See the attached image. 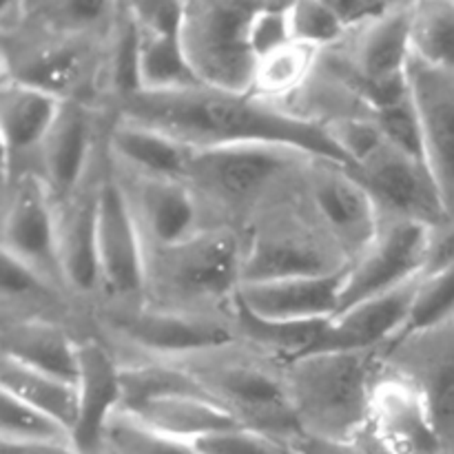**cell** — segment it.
I'll return each instance as SVG.
<instances>
[{"instance_id": "cell-1", "label": "cell", "mask_w": 454, "mask_h": 454, "mask_svg": "<svg viewBox=\"0 0 454 454\" xmlns=\"http://www.w3.org/2000/svg\"><path fill=\"white\" fill-rule=\"evenodd\" d=\"M118 106L120 118L158 129L189 149L278 145L350 168L324 122L288 114L253 93L200 84L176 93H137Z\"/></svg>"}, {"instance_id": "cell-2", "label": "cell", "mask_w": 454, "mask_h": 454, "mask_svg": "<svg viewBox=\"0 0 454 454\" xmlns=\"http://www.w3.org/2000/svg\"><path fill=\"white\" fill-rule=\"evenodd\" d=\"M381 350L309 353L284 364L288 397L304 434L350 442L368 428Z\"/></svg>"}, {"instance_id": "cell-3", "label": "cell", "mask_w": 454, "mask_h": 454, "mask_svg": "<svg viewBox=\"0 0 454 454\" xmlns=\"http://www.w3.org/2000/svg\"><path fill=\"white\" fill-rule=\"evenodd\" d=\"M260 355L262 350H242L233 341L177 364L238 424L288 443L301 430L288 397L284 364L275 366V357Z\"/></svg>"}, {"instance_id": "cell-4", "label": "cell", "mask_w": 454, "mask_h": 454, "mask_svg": "<svg viewBox=\"0 0 454 454\" xmlns=\"http://www.w3.org/2000/svg\"><path fill=\"white\" fill-rule=\"evenodd\" d=\"M244 284V247L231 229H202L173 247L146 248V288L160 309L211 313L233 309Z\"/></svg>"}, {"instance_id": "cell-5", "label": "cell", "mask_w": 454, "mask_h": 454, "mask_svg": "<svg viewBox=\"0 0 454 454\" xmlns=\"http://www.w3.org/2000/svg\"><path fill=\"white\" fill-rule=\"evenodd\" d=\"M260 3L198 0L184 4L182 47L204 87L251 93L257 56L248 40Z\"/></svg>"}, {"instance_id": "cell-6", "label": "cell", "mask_w": 454, "mask_h": 454, "mask_svg": "<svg viewBox=\"0 0 454 454\" xmlns=\"http://www.w3.org/2000/svg\"><path fill=\"white\" fill-rule=\"evenodd\" d=\"M313 155L291 146L239 145L217 149H191L182 180L195 195L226 208H248L273 193L284 177L304 171Z\"/></svg>"}, {"instance_id": "cell-7", "label": "cell", "mask_w": 454, "mask_h": 454, "mask_svg": "<svg viewBox=\"0 0 454 454\" xmlns=\"http://www.w3.org/2000/svg\"><path fill=\"white\" fill-rule=\"evenodd\" d=\"M348 264L310 207L309 213L286 207L270 211L244 247V284L340 273Z\"/></svg>"}, {"instance_id": "cell-8", "label": "cell", "mask_w": 454, "mask_h": 454, "mask_svg": "<svg viewBox=\"0 0 454 454\" xmlns=\"http://www.w3.org/2000/svg\"><path fill=\"white\" fill-rule=\"evenodd\" d=\"M437 229L411 217H384L371 247L348 264L340 310L421 278L433 260Z\"/></svg>"}, {"instance_id": "cell-9", "label": "cell", "mask_w": 454, "mask_h": 454, "mask_svg": "<svg viewBox=\"0 0 454 454\" xmlns=\"http://www.w3.org/2000/svg\"><path fill=\"white\" fill-rule=\"evenodd\" d=\"M105 322L124 344L162 362H182L233 344L238 335L233 324L211 313H186L160 306L111 310Z\"/></svg>"}, {"instance_id": "cell-10", "label": "cell", "mask_w": 454, "mask_h": 454, "mask_svg": "<svg viewBox=\"0 0 454 454\" xmlns=\"http://www.w3.org/2000/svg\"><path fill=\"white\" fill-rule=\"evenodd\" d=\"M309 207L348 262L357 260L381 229V204L350 168L313 160L306 168Z\"/></svg>"}, {"instance_id": "cell-11", "label": "cell", "mask_w": 454, "mask_h": 454, "mask_svg": "<svg viewBox=\"0 0 454 454\" xmlns=\"http://www.w3.org/2000/svg\"><path fill=\"white\" fill-rule=\"evenodd\" d=\"M3 253L56 284H65L58 248V204L38 173L13 177L3 220Z\"/></svg>"}, {"instance_id": "cell-12", "label": "cell", "mask_w": 454, "mask_h": 454, "mask_svg": "<svg viewBox=\"0 0 454 454\" xmlns=\"http://www.w3.org/2000/svg\"><path fill=\"white\" fill-rule=\"evenodd\" d=\"M98 262L102 286L118 297H133L146 288V242L115 176H106L98 207Z\"/></svg>"}, {"instance_id": "cell-13", "label": "cell", "mask_w": 454, "mask_h": 454, "mask_svg": "<svg viewBox=\"0 0 454 454\" xmlns=\"http://www.w3.org/2000/svg\"><path fill=\"white\" fill-rule=\"evenodd\" d=\"M393 372L424 393L443 446H454V317L386 348Z\"/></svg>"}, {"instance_id": "cell-14", "label": "cell", "mask_w": 454, "mask_h": 454, "mask_svg": "<svg viewBox=\"0 0 454 454\" xmlns=\"http://www.w3.org/2000/svg\"><path fill=\"white\" fill-rule=\"evenodd\" d=\"M353 173L371 189L377 202L393 208V215L426 222L437 231L450 226L437 182L428 164L421 160L411 158L386 142Z\"/></svg>"}, {"instance_id": "cell-15", "label": "cell", "mask_w": 454, "mask_h": 454, "mask_svg": "<svg viewBox=\"0 0 454 454\" xmlns=\"http://www.w3.org/2000/svg\"><path fill=\"white\" fill-rule=\"evenodd\" d=\"M368 433L390 454H443V442L424 393L406 377L381 372L372 390Z\"/></svg>"}, {"instance_id": "cell-16", "label": "cell", "mask_w": 454, "mask_h": 454, "mask_svg": "<svg viewBox=\"0 0 454 454\" xmlns=\"http://www.w3.org/2000/svg\"><path fill=\"white\" fill-rule=\"evenodd\" d=\"M421 278L341 310L326 324L322 337L310 353L390 348L406 328Z\"/></svg>"}, {"instance_id": "cell-17", "label": "cell", "mask_w": 454, "mask_h": 454, "mask_svg": "<svg viewBox=\"0 0 454 454\" xmlns=\"http://www.w3.org/2000/svg\"><path fill=\"white\" fill-rule=\"evenodd\" d=\"M346 270L242 284L235 304L270 322H328L337 315Z\"/></svg>"}, {"instance_id": "cell-18", "label": "cell", "mask_w": 454, "mask_h": 454, "mask_svg": "<svg viewBox=\"0 0 454 454\" xmlns=\"http://www.w3.org/2000/svg\"><path fill=\"white\" fill-rule=\"evenodd\" d=\"M411 87L424 129L426 164L454 224V75L411 62Z\"/></svg>"}, {"instance_id": "cell-19", "label": "cell", "mask_w": 454, "mask_h": 454, "mask_svg": "<svg viewBox=\"0 0 454 454\" xmlns=\"http://www.w3.org/2000/svg\"><path fill=\"white\" fill-rule=\"evenodd\" d=\"M105 176L96 164L82 184L58 204V248L65 284L74 291L93 293L102 286L98 262V207Z\"/></svg>"}, {"instance_id": "cell-20", "label": "cell", "mask_w": 454, "mask_h": 454, "mask_svg": "<svg viewBox=\"0 0 454 454\" xmlns=\"http://www.w3.org/2000/svg\"><path fill=\"white\" fill-rule=\"evenodd\" d=\"M127 176L131 180L122 182V186L145 235L146 248L173 247L202 231L198 195L184 180L146 177L136 173Z\"/></svg>"}, {"instance_id": "cell-21", "label": "cell", "mask_w": 454, "mask_h": 454, "mask_svg": "<svg viewBox=\"0 0 454 454\" xmlns=\"http://www.w3.org/2000/svg\"><path fill=\"white\" fill-rule=\"evenodd\" d=\"M78 415L71 443L82 454H105L106 426L122 406L120 366L98 341H80L78 348Z\"/></svg>"}, {"instance_id": "cell-22", "label": "cell", "mask_w": 454, "mask_h": 454, "mask_svg": "<svg viewBox=\"0 0 454 454\" xmlns=\"http://www.w3.org/2000/svg\"><path fill=\"white\" fill-rule=\"evenodd\" d=\"M40 173L56 204L69 198L93 167V120L78 100H65L38 149Z\"/></svg>"}, {"instance_id": "cell-23", "label": "cell", "mask_w": 454, "mask_h": 454, "mask_svg": "<svg viewBox=\"0 0 454 454\" xmlns=\"http://www.w3.org/2000/svg\"><path fill=\"white\" fill-rule=\"evenodd\" d=\"M65 100L29 87L18 80L4 78L0 96V129H3L4 168L13 158L31 153L43 146L49 129L56 122Z\"/></svg>"}, {"instance_id": "cell-24", "label": "cell", "mask_w": 454, "mask_h": 454, "mask_svg": "<svg viewBox=\"0 0 454 454\" xmlns=\"http://www.w3.org/2000/svg\"><path fill=\"white\" fill-rule=\"evenodd\" d=\"M78 348L80 341L65 328L43 317L16 319L3 328V357L71 384L78 380Z\"/></svg>"}, {"instance_id": "cell-25", "label": "cell", "mask_w": 454, "mask_h": 454, "mask_svg": "<svg viewBox=\"0 0 454 454\" xmlns=\"http://www.w3.org/2000/svg\"><path fill=\"white\" fill-rule=\"evenodd\" d=\"M109 151L127 173L182 180L191 149L176 137L133 120L118 118L109 131Z\"/></svg>"}, {"instance_id": "cell-26", "label": "cell", "mask_w": 454, "mask_h": 454, "mask_svg": "<svg viewBox=\"0 0 454 454\" xmlns=\"http://www.w3.org/2000/svg\"><path fill=\"white\" fill-rule=\"evenodd\" d=\"M91 53L93 47L80 35L69 40H49L27 49L7 78L43 89L60 100H74L71 93L89 78Z\"/></svg>"}, {"instance_id": "cell-27", "label": "cell", "mask_w": 454, "mask_h": 454, "mask_svg": "<svg viewBox=\"0 0 454 454\" xmlns=\"http://www.w3.org/2000/svg\"><path fill=\"white\" fill-rule=\"evenodd\" d=\"M122 412L186 443H195L208 434L242 426L204 393L168 395V397L155 399V402Z\"/></svg>"}, {"instance_id": "cell-28", "label": "cell", "mask_w": 454, "mask_h": 454, "mask_svg": "<svg viewBox=\"0 0 454 454\" xmlns=\"http://www.w3.org/2000/svg\"><path fill=\"white\" fill-rule=\"evenodd\" d=\"M0 386H3V393L53 417L69 433L74 430L75 415H78V388H75V384L3 357V362H0Z\"/></svg>"}, {"instance_id": "cell-29", "label": "cell", "mask_w": 454, "mask_h": 454, "mask_svg": "<svg viewBox=\"0 0 454 454\" xmlns=\"http://www.w3.org/2000/svg\"><path fill=\"white\" fill-rule=\"evenodd\" d=\"M412 60L454 75V0H424L411 7Z\"/></svg>"}, {"instance_id": "cell-30", "label": "cell", "mask_w": 454, "mask_h": 454, "mask_svg": "<svg viewBox=\"0 0 454 454\" xmlns=\"http://www.w3.org/2000/svg\"><path fill=\"white\" fill-rule=\"evenodd\" d=\"M140 35V93H176L202 84L186 58L182 35L142 29Z\"/></svg>"}, {"instance_id": "cell-31", "label": "cell", "mask_w": 454, "mask_h": 454, "mask_svg": "<svg viewBox=\"0 0 454 454\" xmlns=\"http://www.w3.org/2000/svg\"><path fill=\"white\" fill-rule=\"evenodd\" d=\"M231 313L238 335L247 337L257 350L270 357H284V364L309 355L322 337L326 324L331 322H270L255 317L238 304H233Z\"/></svg>"}, {"instance_id": "cell-32", "label": "cell", "mask_w": 454, "mask_h": 454, "mask_svg": "<svg viewBox=\"0 0 454 454\" xmlns=\"http://www.w3.org/2000/svg\"><path fill=\"white\" fill-rule=\"evenodd\" d=\"M315 65H317V49L293 40L257 60L251 93L262 100H279L304 87Z\"/></svg>"}, {"instance_id": "cell-33", "label": "cell", "mask_w": 454, "mask_h": 454, "mask_svg": "<svg viewBox=\"0 0 454 454\" xmlns=\"http://www.w3.org/2000/svg\"><path fill=\"white\" fill-rule=\"evenodd\" d=\"M140 27L131 7L115 9L106 44V84L118 102L140 93Z\"/></svg>"}, {"instance_id": "cell-34", "label": "cell", "mask_w": 454, "mask_h": 454, "mask_svg": "<svg viewBox=\"0 0 454 454\" xmlns=\"http://www.w3.org/2000/svg\"><path fill=\"white\" fill-rule=\"evenodd\" d=\"M0 442L4 446H74L60 421L7 393L0 403Z\"/></svg>"}, {"instance_id": "cell-35", "label": "cell", "mask_w": 454, "mask_h": 454, "mask_svg": "<svg viewBox=\"0 0 454 454\" xmlns=\"http://www.w3.org/2000/svg\"><path fill=\"white\" fill-rule=\"evenodd\" d=\"M105 454H200L193 443L180 442L136 417L118 411L105 433Z\"/></svg>"}, {"instance_id": "cell-36", "label": "cell", "mask_w": 454, "mask_h": 454, "mask_svg": "<svg viewBox=\"0 0 454 454\" xmlns=\"http://www.w3.org/2000/svg\"><path fill=\"white\" fill-rule=\"evenodd\" d=\"M288 25L295 43L313 49L331 47L348 35V27L328 0H301L288 4Z\"/></svg>"}, {"instance_id": "cell-37", "label": "cell", "mask_w": 454, "mask_h": 454, "mask_svg": "<svg viewBox=\"0 0 454 454\" xmlns=\"http://www.w3.org/2000/svg\"><path fill=\"white\" fill-rule=\"evenodd\" d=\"M372 120H375L381 136L386 137V142L393 149L426 162L424 129H421V118L412 93L406 100L399 102V105H393L388 109L372 114Z\"/></svg>"}, {"instance_id": "cell-38", "label": "cell", "mask_w": 454, "mask_h": 454, "mask_svg": "<svg viewBox=\"0 0 454 454\" xmlns=\"http://www.w3.org/2000/svg\"><path fill=\"white\" fill-rule=\"evenodd\" d=\"M193 446L200 454H295L286 442H279L247 426L208 434Z\"/></svg>"}, {"instance_id": "cell-39", "label": "cell", "mask_w": 454, "mask_h": 454, "mask_svg": "<svg viewBox=\"0 0 454 454\" xmlns=\"http://www.w3.org/2000/svg\"><path fill=\"white\" fill-rule=\"evenodd\" d=\"M248 40H251L253 53L257 56V60L266 53L293 43L291 25H288V4H257L251 27H248Z\"/></svg>"}, {"instance_id": "cell-40", "label": "cell", "mask_w": 454, "mask_h": 454, "mask_svg": "<svg viewBox=\"0 0 454 454\" xmlns=\"http://www.w3.org/2000/svg\"><path fill=\"white\" fill-rule=\"evenodd\" d=\"M288 446L295 454H390L368 433V428L359 437L350 439V442H333V439L300 433L295 439L288 442Z\"/></svg>"}, {"instance_id": "cell-41", "label": "cell", "mask_w": 454, "mask_h": 454, "mask_svg": "<svg viewBox=\"0 0 454 454\" xmlns=\"http://www.w3.org/2000/svg\"><path fill=\"white\" fill-rule=\"evenodd\" d=\"M186 3H136L129 4L142 31L162 35H182Z\"/></svg>"}, {"instance_id": "cell-42", "label": "cell", "mask_w": 454, "mask_h": 454, "mask_svg": "<svg viewBox=\"0 0 454 454\" xmlns=\"http://www.w3.org/2000/svg\"><path fill=\"white\" fill-rule=\"evenodd\" d=\"M3 454H82L74 446H4Z\"/></svg>"}]
</instances>
